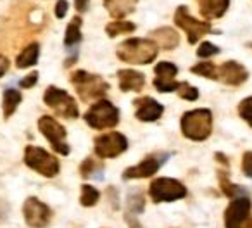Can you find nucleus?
<instances>
[{
	"label": "nucleus",
	"mask_w": 252,
	"mask_h": 228,
	"mask_svg": "<svg viewBox=\"0 0 252 228\" xmlns=\"http://www.w3.org/2000/svg\"><path fill=\"white\" fill-rule=\"evenodd\" d=\"M116 56L126 64L144 66L158 57V45L147 38H128L116 47Z\"/></svg>",
	"instance_id": "f257e3e1"
},
{
	"label": "nucleus",
	"mask_w": 252,
	"mask_h": 228,
	"mask_svg": "<svg viewBox=\"0 0 252 228\" xmlns=\"http://www.w3.org/2000/svg\"><path fill=\"white\" fill-rule=\"evenodd\" d=\"M182 133L193 142H204L213 131V112L209 109L187 111L180 121Z\"/></svg>",
	"instance_id": "f03ea898"
},
{
	"label": "nucleus",
	"mask_w": 252,
	"mask_h": 228,
	"mask_svg": "<svg viewBox=\"0 0 252 228\" xmlns=\"http://www.w3.org/2000/svg\"><path fill=\"white\" fill-rule=\"evenodd\" d=\"M71 83H73L76 94L80 95V98L83 102H90V100H102L104 95L109 92V83L104 81V78L98 76V74H92L88 71L78 69L71 74Z\"/></svg>",
	"instance_id": "7ed1b4c3"
},
{
	"label": "nucleus",
	"mask_w": 252,
	"mask_h": 228,
	"mask_svg": "<svg viewBox=\"0 0 252 228\" xmlns=\"http://www.w3.org/2000/svg\"><path fill=\"white\" fill-rule=\"evenodd\" d=\"M85 121L90 128L95 130H105V128H114L119 123V111L112 102L97 100L87 112H85Z\"/></svg>",
	"instance_id": "20e7f679"
},
{
	"label": "nucleus",
	"mask_w": 252,
	"mask_h": 228,
	"mask_svg": "<svg viewBox=\"0 0 252 228\" xmlns=\"http://www.w3.org/2000/svg\"><path fill=\"white\" fill-rule=\"evenodd\" d=\"M43 102L49 105L50 109H54L57 116L66 118V120H76L80 116V109L78 104L66 90L57 87H49L43 94Z\"/></svg>",
	"instance_id": "39448f33"
},
{
	"label": "nucleus",
	"mask_w": 252,
	"mask_h": 228,
	"mask_svg": "<svg viewBox=\"0 0 252 228\" xmlns=\"http://www.w3.org/2000/svg\"><path fill=\"white\" fill-rule=\"evenodd\" d=\"M25 163L28 168L47 176V178H54L59 173V161H57V158L42 147L28 145L25 149Z\"/></svg>",
	"instance_id": "423d86ee"
},
{
	"label": "nucleus",
	"mask_w": 252,
	"mask_h": 228,
	"mask_svg": "<svg viewBox=\"0 0 252 228\" xmlns=\"http://www.w3.org/2000/svg\"><path fill=\"white\" fill-rule=\"evenodd\" d=\"M175 25L187 33V38H189L190 45L197 43L200 38H204V36L209 35V33H213V28H211L209 23L199 21V19H195L193 16H190L189 7H187V5H180V7L176 9Z\"/></svg>",
	"instance_id": "0eeeda50"
},
{
	"label": "nucleus",
	"mask_w": 252,
	"mask_h": 228,
	"mask_svg": "<svg viewBox=\"0 0 252 228\" xmlns=\"http://www.w3.org/2000/svg\"><path fill=\"white\" fill-rule=\"evenodd\" d=\"M149 194L154 202H173L187 195V187L175 178H158L151 183Z\"/></svg>",
	"instance_id": "6e6552de"
},
{
	"label": "nucleus",
	"mask_w": 252,
	"mask_h": 228,
	"mask_svg": "<svg viewBox=\"0 0 252 228\" xmlns=\"http://www.w3.org/2000/svg\"><path fill=\"white\" fill-rule=\"evenodd\" d=\"M38 128L43 137L50 142V145H52V149L57 154H63V156L69 154L71 149H69V145L66 144L67 131L59 121H56L52 116H42L38 120Z\"/></svg>",
	"instance_id": "1a4fd4ad"
},
{
	"label": "nucleus",
	"mask_w": 252,
	"mask_h": 228,
	"mask_svg": "<svg viewBox=\"0 0 252 228\" xmlns=\"http://www.w3.org/2000/svg\"><path fill=\"white\" fill-rule=\"evenodd\" d=\"M95 147V154L102 159H109V158H118L119 154L128 149V140L123 133L118 131H111V133L100 135V137L95 138L94 142Z\"/></svg>",
	"instance_id": "9d476101"
},
{
	"label": "nucleus",
	"mask_w": 252,
	"mask_h": 228,
	"mask_svg": "<svg viewBox=\"0 0 252 228\" xmlns=\"http://www.w3.org/2000/svg\"><path fill=\"white\" fill-rule=\"evenodd\" d=\"M252 202L249 195L237 197L224 211V228H244L252 216Z\"/></svg>",
	"instance_id": "9b49d317"
},
{
	"label": "nucleus",
	"mask_w": 252,
	"mask_h": 228,
	"mask_svg": "<svg viewBox=\"0 0 252 228\" xmlns=\"http://www.w3.org/2000/svg\"><path fill=\"white\" fill-rule=\"evenodd\" d=\"M23 214H25L26 223L32 228H47L52 220V211L47 204L38 200L36 197H30L26 199L25 206H23Z\"/></svg>",
	"instance_id": "f8f14e48"
},
{
	"label": "nucleus",
	"mask_w": 252,
	"mask_h": 228,
	"mask_svg": "<svg viewBox=\"0 0 252 228\" xmlns=\"http://www.w3.org/2000/svg\"><path fill=\"white\" fill-rule=\"evenodd\" d=\"M154 87L158 92L161 94H169V92H176L180 87L178 81H175L176 74H178V67L173 63H168V61H162L158 66L154 67Z\"/></svg>",
	"instance_id": "ddd939ff"
},
{
	"label": "nucleus",
	"mask_w": 252,
	"mask_h": 228,
	"mask_svg": "<svg viewBox=\"0 0 252 228\" xmlns=\"http://www.w3.org/2000/svg\"><path fill=\"white\" fill-rule=\"evenodd\" d=\"M169 158V154H158V156H149L142 163H138L137 166H131L123 173L125 180H133V178H149V176L156 175L158 169L161 168L162 163H166V159Z\"/></svg>",
	"instance_id": "4468645a"
},
{
	"label": "nucleus",
	"mask_w": 252,
	"mask_h": 228,
	"mask_svg": "<svg viewBox=\"0 0 252 228\" xmlns=\"http://www.w3.org/2000/svg\"><path fill=\"white\" fill-rule=\"evenodd\" d=\"M249 71L237 61H226L218 66V81L230 87H240L247 81Z\"/></svg>",
	"instance_id": "2eb2a0df"
},
{
	"label": "nucleus",
	"mask_w": 252,
	"mask_h": 228,
	"mask_svg": "<svg viewBox=\"0 0 252 228\" xmlns=\"http://www.w3.org/2000/svg\"><path fill=\"white\" fill-rule=\"evenodd\" d=\"M81 18L80 16H74L69 21L66 28V33H64V47L66 50H69L71 59L64 63V66H71L74 61L78 59V45L81 43Z\"/></svg>",
	"instance_id": "dca6fc26"
},
{
	"label": "nucleus",
	"mask_w": 252,
	"mask_h": 228,
	"mask_svg": "<svg viewBox=\"0 0 252 228\" xmlns=\"http://www.w3.org/2000/svg\"><path fill=\"white\" fill-rule=\"evenodd\" d=\"M133 105L137 107V111H135L137 120L145 121V123H149V121H158L159 118L162 116V112H164L162 104H159L156 98H151V97L135 98Z\"/></svg>",
	"instance_id": "f3484780"
},
{
	"label": "nucleus",
	"mask_w": 252,
	"mask_h": 228,
	"mask_svg": "<svg viewBox=\"0 0 252 228\" xmlns=\"http://www.w3.org/2000/svg\"><path fill=\"white\" fill-rule=\"evenodd\" d=\"M151 40L158 45V49L173 50L180 45V35L171 26H161V28L151 32Z\"/></svg>",
	"instance_id": "a211bd4d"
},
{
	"label": "nucleus",
	"mask_w": 252,
	"mask_h": 228,
	"mask_svg": "<svg viewBox=\"0 0 252 228\" xmlns=\"http://www.w3.org/2000/svg\"><path fill=\"white\" fill-rule=\"evenodd\" d=\"M118 80L123 92H142L145 87V74L135 69L118 71Z\"/></svg>",
	"instance_id": "6ab92c4d"
},
{
	"label": "nucleus",
	"mask_w": 252,
	"mask_h": 228,
	"mask_svg": "<svg viewBox=\"0 0 252 228\" xmlns=\"http://www.w3.org/2000/svg\"><path fill=\"white\" fill-rule=\"evenodd\" d=\"M138 0H104V7L116 21H123V18L135 11Z\"/></svg>",
	"instance_id": "aec40b11"
},
{
	"label": "nucleus",
	"mask_w": 252,
	"mask_h": 228,
	"mask_svg": "<svg viewBox=\"0 0 252 228\" xmlns=\"http://www.w3.org/2000/svg\"><path fill=\"white\" fill-rule=\"evenodd\" d=\"M230 7V0H207L199 4V11L202 14V18H206L207 21L211 19H220L224 16V12Z\"/></svg>",
	"instance_id": "412c9836"
},
{
	"label": "nucleus",
	"mask_w": 252,
	"mask_h": 228,
	"mask_svg": "<svg viewBox=\"0 0 252 228\" xmlns=\"http://www.w3.org/2000/svg\"><path fill=\"white\" fill-rule=\"evenodd\" d=\"M40 59V45L36 42L30 43L26 49H23V52L16 59V66L18 69H25V67H32L38 63Z\"/></svg>",
	"instance_id": "4be33fe9"
},
{
	"label": "nucleus",
	"mask_w": 252,
	"mask_h": 228,
	"mask_svg": "<svg viewBox=\"0 0 252 228\" xmlns=\"http://www.w3.org/2000/svg\"><path fill=\"white\" fill-rule=\"evenodd\" d=\"M21 94H19L16 88H7L4 92V102H2V107H4V118L9 120L16 112L18 105L21 104Z\"/></svg>",
	"instance_id": "5701e85b"
},
{
	"label": "nucleus",
	"mask_w": 252,
	"mask_h": 228,
	"mask_svg": "<svg viewBox=\"0 0 252 228\" xmlns=\"http://www.w3.org/2000/svg\"><path fill=\"white\" fill-rule=\"evenodd\" d=\"M218 176H220V187L226 197L237 199V197L247 195V190H245L244 187H238V185H235V183H231L230 178H228V175L224 171H220L218 173Z\"/></svg>",
	"instance_id": "b1692460"
},
{
	"label": "nucleus",
	"mask_w": 252,
	"mask_h": 228,
	"mask_svg": "<svg viewBox=\"0 0 252 228\" xmlns=\"http://www.w3.org/2000/svg\"><path fill=\"white\" fill-rule=\"evenodd\" d=\"M144 195H142L140 190H131L130 195H128V199H126V214L128 216H133V214H138L144 211Z\"/></svg>",
	"instance_id": "393cba45"
},
{
	"label": "nucleus",
	"mask_w": 252,
	"mask_h": 228,
	"mask_svg": "<svg viewBox=\"0 0 252 228\" xmlns=\"http://www.w3.org/2000/svg\"><path fill=\"white\" fill-rule=\"evenodd\" d=\"M137 30L135 23H130V21H114V23H109L105 26V33H107L111 38L118 35H126V33H133Z\"/></svg>",
	"instance_id": "a878e982"
},
{
	"label": "nucleus",
	"mask_w": 252,
	"mask_h": 228,
	"mask_svg": "<svg viewBox=\"0 0 252 228\" xmlns=\"http://www.w3.org/2000/svg\"><path fill=\"white\" fill-rule=\"evenodd\" d=\"M190 73L199 74V76H204V78H209V80H218V66L213 63H206V61L190 67Z\"/></svg>",
	"instance_id": "bb28decb"
},
{
	"label": "nucleus",
	"mask_w": 252,
	"mask_h": 228,
	"mask_svg": "<svg viewBox=\"0 0 252 228\" xmlns=\"http://www.w3.org/2000/svg\"><path fill=\"white\" fill-rule=\"evenodd\" d=\"M98 197H100V194H98V190L95 189V187H92V185L81 187V197H80L81 206H85V207L95 206V204L98 202Z\"/></svg>",
	"instance_id": "cd10ccee"
},
{
	"label": "nucleus",
	"mask_w": 252,
	"mask_h": 228,
	"mask_svg": "<svg viewBox=\"0 0 252 228\" xmlns=\"http://www.w3.org/2000/svg\"><path fill=\"white\" fill-rule=\"evenodd\" d=\"M176 94H178L182 98L190 100V102H193V100H197V98H199V90H197L195 87H192L190 83H187V81H182V83H180Z\"/></svg>",
	"instance_id": "c85d7f7f"
},
{
	"label": "nucleus",
	"mask_w": 252,
	"mask_h": 228,
	"mask_svg": "<svg viewBox=\"0 0 252 228\" xmlns=\"http://www.w3.org/2000/svg\"><path fill=\"white\" fill-rule=\"evenodd\" d=\"M238 116L252 127V97H247L238 104Z\"/></svg>",
	"instance_id": "c756f323"
},
{
	"label": "nucleus",
	"mask_w": 252,
	"mask_h": 228,
	"mask_svg": "<svg viewBox=\"0 0 252 228\" xmlns=\"http://www.w3.org/2000/svg\"><path fill=\"white\" fill-rule=\"evenodd\" d=\"M97 169H102V166L98 164L94 158L85 159V161L81 163V166H80V173H81V176H83V178H88V176L95 175V171H97Z\"/></svg>",
	"instance_id": "7c9ffc66"
},
{
	"label": "nucleus",
	"mask_w": 252,
	"mask_h": 228,
	"mask_svg": "<svg viewBox=\"0 0 252 228\" xmlns=\"http://www.w3.org/2000/svg\"><path fill=\"white\" fill-rule=\"evenodd\" d=\"M216 54H220V47L214 45V43H211V42H202L199 45V49H197V56L202 57V59L213 57V56H216Z\"/></svg>",
	"instance_id": "2f4dec72"
},
{
	"label": "nucleus",
	"mask_w": 252,
	"mask_h": 228,
	"mask_svg": "<svg viewBox=\"0 0 252 228\" xmlns=\"http://www.w3.org/2000/svg\"><path fill=\"white\" fill-rule=\"evenodd\" d=\"M242 171L245 176L252 178V151H247L242 158Z\"/></svg>",
	"instance_id": "473e14b6"
},
{
	"label": "nucleus",
	"mask_w": 252,
	"mask_h": 228,
	"mask_svg": "<svg viewBox=\"0 0 252 228\" xmlns=\"http://www.w3.org/2000/svg\"><path fill=\"white\" fill-rule=\"evenodd\" d=\"M36 81H38V71H32L28 76L21 78V81H19V87H21V88H33L36 85Z\"/></svg>",
	"instance_id": "72a5a7b5"
},
{
	"label": "nucleus",
	"mask_w": 252,
	"mask_h": 228,
	"mask_svg": "<svg viewBox=\"0 0 252 228\" xmlns=\"http://www.w3.org/2000/svg\"><path fill=\"white\" fill-rule=\"evenodd\" d=\"M67 9H69L67 0H59V2L56 4V18L57 19H63L64 16L67 14Z\"/></svg>",
	"instance_id": "f704fd0d"
},
{
	"label": "nucleus",
	"mask_w": 252,
	"mask_h": 228,
	"mask_svg": "<svg viewBox=\"0 0 252 228\" xmlns=\"http://www.w3.org/2000/svg\"><path fill=\"white\" fill-rule=\"evenodd\" d=\"M74 7L78 12H87L90 7V0H74Z\"/></svg>",
	"instance_id": "c9c22d12"
},
{
	"label": "nucleus",
	"mask_w": 252,
	"mask_h": 228,
	"mask_svg": "<svg viewBox=\"0 0 252 228\" xmlns=\"http://www.w3.org/2000/svg\"><path fill=\"white\" fill-rule=\"evenodd\" d=\"M9 69V59L5 56H0V78L4 76Z\"/></svg>",
	"instance_id": "e433bc0d"
},
{
	"label": "nucleus",
	"mask_w": 252,
	"mask_h": 228,
	"mask_svg": "<svg viewBox=\"0 0 252 228\" xmlns=\"http://www.w3.org/2000/svg\"><path fill=\"white\" fill-rule=\"evenodd\" d=\"M9 214V206L5 200L0 199V220H5V216Z\"/></svg>",
	"instance_id": "4c0bfd02"
},
{
	"label": "nucleus",
	"mask_w": 252,
	"mask_h": 228,
	"mask_svg": "<svg viewBox=\"0 0 252 228\" xmlns=\"http://www.w3.org/2000/svg\"><path fill=\"white\" fill-rule=\"evenodd\" d=\"M216 161L223 163V166H224V168H228V164H230V163H228V159L224 158V156L221 154V152H218V154H216Z\"/></svg>",
	"instance_id": "58836bf2"
},
{
	"label": "nucleus",
	"mask_w": 252,
	"mask_h": 228,
	"mask_svg": "<svg viewBox=\"0 0 252 228\" xmlns=\"http://www.w3.org/2000/svg\"><path fill=\"white\" fill-rule=\"evenodd\" d=\"M197 2H199V4H202V2H207V0H197Z\"/></svg>",
	"instance_id": "ea45409f"
}]
</instances>
